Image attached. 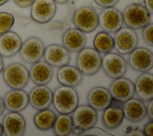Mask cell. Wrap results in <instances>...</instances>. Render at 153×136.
<instances>
[{
    "label": "cell",
    "instance_id": "e575fe53",
    "mask_svg": "<svg viewBox=\"0 0 153 136\" xmlns=\"http://www.w3.org/2000/svg\"><path fill=\"white\" fill-rule=\"evenodd\" d=\"M152 105H153V100L151 99L148 101V104L146 107V116L150 120H152L153 119V114H152Z\"/></svg>",
    "mask_w": 153,
    "mask_h": 136
},
{
    "label": "cell",
    "instance_id": "484cf974",
    "mask_svg": "<svg viewBox=\"0 0 153 136\" xmlns=\"http://www.w3.org/2000/svg\"><path fill=\"white\" fill-rule=\"evenodd\" d=\"M56 117V113L48 108L38 110L33 117V122L38 129L47 131L53 128Z\"/></svg>",
    "mask_w": 153,
    "mask_h": 136
},
{
    "label": "cell",
    "instance_id": "60d3db41",
    "mask_svg": "<svg viewBox=\"0 0 153 136\" xmlns=\"http://www.w3.org/2000/svg\"><path fill=\"white\" fill-rule=\"evenodd\" d=\"M56 2L60 4H63L66 3L69 0H54Z\"/></svg>",
    "mask_w": 153,
    "mask_h": 136
},
{
    "label": "cell",
    "instance_id": "d590c367",
    "mask_svg": "<svg viewBox=\"0 0 153 136\" xmlns=\"http://www.w3.org/2000/svg\"><path fill=\"white\" fill-rule=\"evenodd\" d=\"M126 135H136V136H143L144 135L143 131H141L139 129H130V131H126Z\"/></svg>",
    "mask_w": 153,
    "mask_h": 136
},
{
    "label": "cell",
    "instance_id": "d6986e66",
    "mask_svg": "<svg viewBox=\"0 0 153 136\" xmlns=\"http://www.w3.org/2000/svg\"><path fill=\"white\" fill-rule=\"evenodd\" d=\"M112 98L108 89L97 86L90 90L87 94L88 105L96 111H103L111 105Z\"/></svg>",
    "mask_w": 153,
    "mask_h": 136
},
{
    "label": "cell",
    "instance_id": "d4e9b609",
    "mask_svg": "<svg viewBox=\"0 0 153 136\" xmlns=\"http://www.w3.org/2000/svg\"><path fill=\"white\" fill-rule=\"evenodd\" d=\"M103 111L102 122L106 128L115 129L123 122L124 113L121 107L111 105Z\"/></svg>",
    "mask_w": 153,
    "mask_h": 136
},
{
    "label": "cell",
    "instance_id": "9c48e42d",
    "mask_svg": "<svg viewBox=\"0 0 153 136\" xmlns=\"http://www.w3.org/2000/svg\"><path fill=\"white\" fill-rule=\"evenodd\" d=\"M128 62L130 67L136 71L148 72L153 67V53L147 48L136 47L129 53Z\"/></svg>",
    "mask_w": 153,
    "mask_h": 136
},
{
    "label": "cell",
    "instance_id": "ab89813d",
    "mask_svg": "<svg viewBox=\"0 0 153 136\" xmlns=\"http://www.w3.org/2000/svg\"><path fill=\"white\" fill-rule=\"evenodd\" d=\"M4 63L3 58L0 55V74L2 72L4 69Z\"/></svg>",
    "mask_w": 153,
    "mask_h": 136
},
{
    "label": "cell",
    "instance_id": "52a82bcc",
    "mask_svg": "<svg viewBox=\"0 0 153 136\" xmlns=\"http://www.w3.org/2000/svg\"><path fill=\"white\" fill-rule=\"evenodd\" d=\"M101 67L108 77L115 79L124 75L127 69V64L120 54L109 52L102 58Z\"/></svg>",
    "mask_w": 153,
    "mask_h": 136
},
{
    "label": "cell",
    "instance_id": "f1b7e54d",
    "mask_svg": "<svg viewBox=\"0 0 153 136\" xmlns=\"http://www.w3.org/2000/svg\"><path fill=\"white\" fill-rule=\"evenodd\" d=\"M15 22L13 14L7 12L0 13V35L9 31Z\"/></svg>",
    "mask_w": 153,
    "mask_h": 136
},
{
    "label": "cell",
    "instance_id": "5b68a950",
    "mask_svg": "<svg viewBox=\"0 0 153 136\" xmlns=\"http://www.w3.org/2000/svg\"><path fill=\"white\" fill-rule=\"evenodd\" d=\"M72 20L75 28L84 33H90L99 26L97 13L88 6H82L76 9L74 13Z\"/></svg>",
    "mask_w": 153,
    "mask_h": 136
},
{
    "label": "cell",
    "instance_id": "5bb4252c",
    "mask_svg": "<svg viewBox=\"0 0 153 136\" xmlns=\"http://www.w3.org/2000/svg\"><path fill=\"white\" fill-rule=\"evenodd\" d=\"M97 117L96 110L89 105L78 106L72 116L74 126H79L84 131L94 126L97 123Z\"/></svg>",
    "mask_w": 153,
    "mask_h": 136
},
{
    "label": "cell",
    "instance_id": "836d02e7",
    "mask_svg": "<svg viewBox=\"0 0 153 136\" xmlns=\"http://www.w3.org/2000/svg\"><path fill=\"white\" fill-rule=\"evenodd\" d=\"M13 1L20 8H27L31 6L34 0H13Z\"/></svg>",
    "mask_w": 153,
    "mask_h": 136
},
{
    "label": "cell",
    "instance_id": "ba28073f",
    "mask_svg": "<svg viewBox=\"0 0 153 136\" xmlns=\"http://www.w3.org/2000/svg\"><path fill=\"white\" fill-rule=\"evenodd\" d=\"M45 50L44 42L39 38L31 37L22 42L20 56L26 63L33 64L42 58Z\"/></svg>",
    "mask_w": 153,
    "mask_h": 136
},
{
    "label": "cell",
    "instance_id": "ffe728a7",
    "mask_svg": "<svg viewBox=\"0 0 153 136\" xmlns=\"http://www.w3.org/2000/svg\"><path fill=\"white\" fill-rule=\"evenodd\" d=\"M62 42L63 46L69 52L78 53L85 47L87 39L83 32L74 28L68 29L63 33Z\"/></svg>",
    "mask_w": 153,
    "mask_h": 136
},
{
    "label": "cell",
    "instance_id": "7402d4cb",
    "mask_svg": "<svg viewBox=\"0 0 153 136\" xmlns=\"http://www.w3.org/2000/svg\"><path fill=\"white\" fill-rule=\"evenodd\" d=\"M29 72L31 80L37 85H45L53 78L52 67L45 61H38L32 64Z\"/></svg>",
    "mask_w": 153,
    "mask_h": 136
},
{
    "label": "cell",
    "instance_id": "7a4b0ae2",
    "mask_svg": "<svg viewBox=\"0 0 153 136\" xmlns=\"http://www.w3.org/2000/svg\"><path fill=\"white\" fill-rule=\"evenodd\" d=\"M123 23L133 29H142L151 23V14L140 3H131L125 7L123 12Z\"/></svg>",
    "mask_w": 153,
    "mask_h": 136
},
{
    "label": "cell",
    "instance_id": "8d00e7d4",
    "mask_svg": "<svg viewBox=\"0 0 153 136\" xmlns=\"http://www.w3.org/2000/svg\"><path fill=\"white\" fill-rule=\"evenodd\" d=\"M83 131H84V129L81 127L79 126H74L71 134H72V135L78 136V135H80Z\"/></svg>",
    "mask_w": 153,
    "mask_h": 136
},
{
    "label": "cell",
    "instance_id": "603a6c76",
    "mask_svg": "<svg viewBox=\"0 0 153 136\" xmlns=\"http://www.w3.org/2000/svg\"><path fill=\"white\" fill-rule=\"evenodd\" d=\"M57 79L60 84L74 87L81 82L82 74L76 67L67 64L59 67L57 71Z\"/></svg>",
    "mask_w": 153,
    "mask_h": 136
},
{
    "label": "cell",
    "instance_id": "3957f363",
    "mask_svg": "<svg viewBox=\"0 0 153 136\" xmlns=\"http://www.w3.org/2000/svg\"><path fill=\"white\" fill-rule=\"evenodd\" d=\"M76 65V67L82 74L91 76L100 69L102 57L94 48L84 47L78 52Z\"/></svg>",
    "mask_w": 153,
    "mask_h": 136
},
{
    "label": "cell",
    "instance_id": "7c38bea8",
    "mask_svg": "<svg viewBox=\"0 0 153 136\" xmlns=\"http://www.w3.org/2000/svg\"><path fill=\"white\" fill-rule=\"evenodd\" d=\"M112 99L124 103L135 94L134 84L128 78L120 77L114 79L108 89Z\"/></svg>",
    "mask_w": 153,
    "mask_h": 136
},
{
    "label": "cell",
    "instance_id": "e0dca14e",
    "mask_svg": "<svg viewBox=\"0 0 153 136\" xmlns=\"http://www.w3.org/2000/svg\"><path fill=\"white\" fill-rule=\"evenodd\" d=\"M3 101L5 108L9 111L20 112L27 107L29 95L23 89H12L5 94Z\"/></svg>",
    "mask_w": 153,
    "mask_h": 136
},
{
    "label": "cell",
    "instance_id": "cb8c5ba5",
    "mask_svg": "<svg viewBox=\"0 0 153 136\" xmlns=\"http://www.w3.org/2000/svg\"><path fill=\"white\" fill-rule=\"evenodd\" d=\"M134 84L135 93L142 101H149L153 99V75L149 72H143L136 79Z\"/></svg>",
    "mask_w": 153,
    "mask_h": 136
},
{
    "label": "cell",
    "instance_id": "1f68e13d",
    "mask_svg": "<svg viewBox=\"0 0 153 136\" xmlns=\"http://www.w3.org/2000/svg\"><path fill=\"white\" fill-rule=\"evenodd\" d=\"M120 0H94L95 2L103 8L112 7L115 6Z\"/></svg>",
    "mask_w": 153,
    "mask_h": 136
},
{
    "label": "cell",
    "instance_id": "4316f807",
    "mask_svg": "<svg viewBox=\"0 0 153 136\" xmlns=\"http://www.w3.org/2000/svg\"><path fill=\"white\" fill-rule=\"evenodd\" d=\"M73 126L72 116L66 114H60L56 117L52 128L54 135L67 136L71 133Z\"/></svg>",
    "mask_w": 153,
    "mask_h": 136
},
{
    "label": "cell",
    "instance_id": "7bdbcfd3",
    "mask_svg": "<svg viewBox=\"0 0 153 136\" xmlns=\"http://www.w3.org/2000/svg\"><path fill=\"white\" fill-rule=\"evenodd\" d=\"M9 0H0V6L5 4L6 2H7Z\"/></svg>",
    "mask_w": 153,
    "mask_h": 136
},
{
    "label": "cell",
    "instance_id": "8fae6325",
    "mask_svg": "<svg viewBox=\"0 0 153 136\" xmlns=\"http://www.w3.org/2000/svg\"><path fill=\"white\" fill-rule=\"evenodd\" d=\"M56 12L54 0H34L31 5L30 16L35 22L43 24L50 21Z\"/></svg>",
    "mask_w": 153,
    "mask_h": 136
},
{
    "label": "cell",
    "instance_id": "f35d334b",
    "mask_svg": "<svg viewBox=\"0 0 153 136\" xmlns=\"http://www.w3.org/2000/svg\"><path fill=\"white\" fill-rule=\"evenodd\" d=\"M4 110H5V106H4L3 98H2L0 96V116L2 115V114L4 113Z\"/></svg>",
    "mask_w": 153,
    "mask_h": 136
},
{
    "label": "cell",
    "instance_id": "4dcf8cb0",
    "mask_svg": "<svg viewBox=\"0 0 153 136\" xmlns=\"http://www.w3.org/2000/svg\"><path fill=\"white\" fill-rule=\"evenodd\" d=\"M81 136L85 135H98V136H112V134L109 133L108 132L99 128L98 127H91L86 130H84L81 134Z\"/></svg>",
    "mask_w": 153,
    "mask_h": 136
},
{
    "label": "cell",
    "instance_id": "f546056e",
    "mask_svg": "<svg viewBox=\"0 0 153 136\" xmlns=\"http://www.w3.org/2000/svg\"><path fill=\"white\" fill-rule=\"evenodd\" d=\"M142 38L145 44L152 47L153 46L152 42V30L153 24L149 23L148 25L142 28Z\"/></svg>",
    "mask_w": 153,
    "mask_h": 136
},
{
    "label": "cell",
    "instance_id": "2e32d148",
    "mask_svg": "<svg viewBox=\"0 0 153 136\" xmlns=\"http://www.w3.org/2000/svg\"><path fill=\"white\" fill-rule=\"evenodd\" d=\"M29 95V103L36 110L48 108L52 104L53 92L45 85H37L31 89Z\"/></svg>",
    "mask_w": 153,
    "mask_h": 136
},
{
    "label": "cell",
    "instance_id": "4fadbf2b",
    "mask_svg": "<svg viewBox=\"0 0 153 136\" xmlns=\"http://www.w3.org/2000/svg\"><path fill=\"white\" fill-rule=\"evenodd\" d=\"M43 56L50 65L59 68L68 64L71 60L69 52L63 46L57 44H50L45 47Z\"/></svg>",
    "mask_w": 153,
    "mask_h": 136
},
{
    "label": "cell",
    "instance_id": "277c9868",
    "mask_svg": "<svg viewBox=\"0 0 153 136\" xmlns=\"http://www.w3.org/2000/svg\"><path fill=\"white\" fill-rule=\"evenodd\" d=\"M2 78L5 84L12 89H23L30 78L27 68L18 62L7 66L2 71Z\"/></svg>",
    "mask_w": 153,
    "mask_h": 136
},
{
    "label": "cell",
    "instance_id": "74e56055",
    "mask_svg": "<svg viewBox=\"0 0 153 136\" xmlns=\"http://www.w3.org/2000/svg\"><path fill=\"white\" fill-rule=\"evenodd\" d=\"M144 6L147 9V10L151 14H152V0H144Z\"/></svg>",
    "mask_w": 153,
    "mask_h": 136
},
{
    "label": "cell",
    "instance_id": "8992f818",
    "mask_svg": "<svg viewBox=\"0 0 153 136\" xmlns=\"http://www.w3.org/2000/svg\"><path fill=\"white\" fill-rule=\"evenodd\" d=\"M114 41V47L119 54L128 55L137 47L139 38L134 29L121 27L115 32Z\"/></svg>",
    "mask_w": 153,
    "mask_h": 136
},
{
    "label": "cell",
    "instance_id": "30bf717a",
    "mask_svg": "<svg viewBox=\"0 0 153 136\" xmlns=\"http://www.w3.org/2000/svg\"><path fill=\"white\" fill-rule=\"evenodd\" d=\"M98 17L99 25L108 33H115L123 25L122 13L114 7L104 8Z\"/></svg>",
    "mask_w": 153,
    "mask_h": 136
},
{
    "label": "cell",
    "instance_id": "44dd1931",
    "mask_svg": "<svg viewBox=\"0 0 153 136\" xmlns=\"http://www.w3.org/2000/svg\"><path fill=\"white\" fill-rule=\"evenodd\" d=\"M122 109L124 117L131 122H141L146 116V106L140 99H129L123 103Z\"/></svg>",
    "mask_w": 153,
    "mask_h": 136
},
{
    "label": "cell",
    "instance_id": "9a60e30c",
    "mask_svg": "<svg viewBox=\"0 0 153 136\" xmlns=\"http://www.w3.org/2000/svg\"><path fill=\"white\" fill-rule=\"evenodd\" d=\"M2 125L4 133L7 136H22L26 129V121L19 112L10 111L2 120Z\"/></svg>",
    "mask_w": 153,
    "mask_h": 136
},
{
    "label": "cell",
    "instance_id": "b9f144b4",
    "mask_svg": "<svg viewBox=\"0 0 153 136\" xmlns=\"http://www.w3.org/2000/svg\"><path fill=\"white\" fill-rule=\"evenodd\" d=\"M4 134V130H3V127L1 123H0V136Z\"/></svg>",
    "mask_w": 153,
    "mask_h": 136
},
{
    "label": "cell",
    "instance_id": "6da1fadb",
    "mask_svg": "<svg viewBox=\"0 0 153 136\" xmlns=\"http://www.w3.org/2000/svg\"><path fill=\"white\" fill-rule=\"evenodd\" d=\"M52 102L58 113L69 114L78 107L79 97L74 87L62 85L54 90Z\"/></svg>",
    "mask_w": 153,
    "mask_h": 136
},
{
    "label": "cell",
    "instance_id": "ac0fdd59",
    "mask_svg": "<svg viewBox=\"0 0 153 136\" xmlns=\"http://www.w3.org/2000/svg\"><path fill=\"white\" fill-rule=\"evenodd\" d=\"M22 44L20 37L16 32L8 31L0 35V55L11 58L19 52Z\"/></svg>",
    "mask_w": 153,
    "mask_h": 136
},
{
    "label": "cell",
    "instance_id": "83f0119b",
    "mask_svg": "<svg viewBox=\"0 0 153 136\" xmlns=\"http://www.w3.org/2000/svg\"><path fill=\"white\" fill-rule=\"evenodd\" d=\"M94 49L99 53H107L114 48V38L110 34L105 31L99 32L93 41Z\"/></svg>",
    "mask_w": 153,
    "mask_h": 136
},
{
    "label": "cell",
    "instance_id": "d6a6232c",
    "mask_svg": "<svg viewBox=\"0 0 153 136\" xmlns=\"http://www.w3.org/2000/svg\"><path fill=\"white\" fill-rule=\"evenodd\" d=\"M152 129H153V122L152 120H151L150 122L147 123L143 128V132L144 135L152 136L153 135Z\"/></svg>",
    "mask_w": 153,
    "mask_h": 136
}]
</instances>
